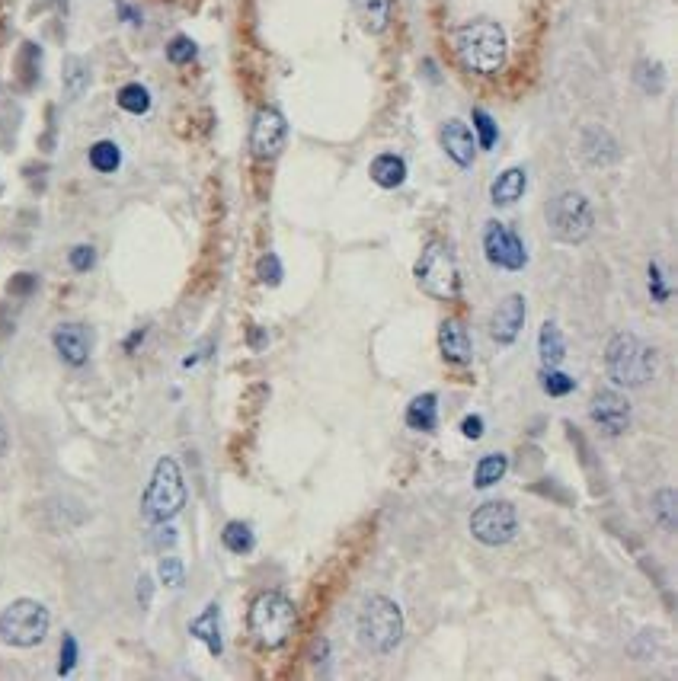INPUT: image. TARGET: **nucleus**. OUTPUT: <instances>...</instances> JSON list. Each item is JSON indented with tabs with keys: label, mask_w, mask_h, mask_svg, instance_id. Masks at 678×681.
Returning <instances> with one entry per match:
<instances>
[{
	"label": "nucleus",
	"mask_w": 678,
	"mask_h": 681,
	"mask_svg": "<svg viewBox=\"0 0 678 681\" xmlns=\"http://www.w3.org/2000/svg\"><path fill=\"white\" fill-rule=\"evenodd\" d=\"M455 52L458 61L471 74H496L503 71V64L509 58V39L506 29L493 20H474L458 29L455 36Z\"/></svg>",
	"instance_id": "f257e3e1"
},
{
	"label": "nucleus",
	"mask_w": 678,
	"mask_h": 681,
	"mask_svg": "<svg viewBox=\"0 0 678 681\" xmlns=\"http://www.w3.org/2000/svg\"><path fill=\"white\" fill-rule=\"evenodd\" d=\"M247 624L256 646H263V650H282L298 627V608L292 598L282 592H263L250 605Z\"/></svg>",
	"instance_id": "f03ea898"
},
{
	"label": "nucleus",
	"mask_w": 678,
	"mask_h": 681,
	"mask_svg": "<svg viewBox=\"0 0 678 681\" xmlns=\"http://www.w3.org/2000/svg\"><path fill=\"white\" fill-rule=\"evenodd\" d=\"M605 368L618 387H643L656 378V352L640 336L618 333L605 349Z\"/></svg>",
	"instance_id": "7ed1b4c3"
},
{
	"label": "nucleus",
	"mask_w": 678,
	"mask_h": 681,
	"mask_svg": "<svg viewBox=\"0 0 678 681\" xmlns=\"http://www.w3.org/2000/svg\"><path fill=\"white\" fill-rule=\"evenodd\" d=\"M186 506V480H183V470L173 458H160L154 464V474L148 490L141 496V515L144 522L151 525H164L170 522L173 515H180Z\"/></svg>",
	"instance_id": "20e7f679"
},
{
	"label": "nucleus",
	"mask_w": 678,
	"mask_h": 681,
	"mask_svg": "<svg viewBox=\"0 0 678 681\" xmlns=\"http://www.w3.org/2000/svg\"><path fill=\"white\" fill-rule=\"evenodd\" d=\"M359 640L371 653L387 656L394 653L403 640V611L394 598L371 595L359 611Z\"/></svg>",
	"instance_id": "39448f33"
},
{
	"label": "nucleus",
	"mask_w": 678,
	"mask_h": 681,
	"mask_svg": "<svg viewBox=\"0 0 678 681\" xmlns=\"http://www.w3.org/2000/svg\"><path fill=\"white\" fill-rule=\"evenodd\" d=\"M52 614L36 598H16L0 611V640L13 650H32L48 637Z\"/></svg>",
	"instance_id": "423d86ee"
},
{
	"label": "nucleus",
	"mask_w": 678,
	"mask_h": 681,
	"mask_svg": "<svg viewBox=\"0 0 678 681\" xmlns=\"http://www.w3.org/2000/svg\"><path fill=\"white\" fill-rule=\"evenodd\" d=\"M416 282L426 295L439 301L461 298V272L445 240H429L426 250L416 259Z\"/></svg>",
	"instance_id": "0eeeda50"
},
{
	"label": "nucleus",
	"mask_w": 678,
	"mask_h": 681,
	"mask_svg": "<svg viewBox=\"0 0 678 681\" xmlns=\"http://www.w3.org/2000/svg\"><path fill=\"white\" fill-rule=\"evenodd\" d=\"M547 227L560 243H586L595 231V212L592 202L583 192H560V196L547 205Z\"/></svg>",
	"instance_id": "6e6552de"
},
{
	"label": "nucleus",
	"mask_w": 678,
	"mask_h": 681,
	"mask_svg": "<svg viewBox=\"0 0 678 681\" xmlns=\"http://www.w3.org/2000/svg\"><path fill=\"white\" fill-rule=\"evenodd\" d=\"M515 531H519V512H515V506L506 499L483 502L471 515V534L487 547L509 544L515 538Z\"/></svg>",
	"instance_id": "1a4fd4ad"
},
{
	"label": "nucleus",
	"mask_w": 678,
	"mask_h": 681,
	"mask_svg": "<svg viewBox=\"0 0 678 681\" xmlns=\"http://www.w3.org/2000/svg\"><path fill=\"white\" fill-rule=\"evenodd\" d=\"M483 253H487L490 266L506 269V272H522L528 266V253L522 237L506 227L503 221H490L483 227Z\"/></svg>",
	"instance_id": "9d476101"
},
{
	"label": "nucleus",
	"mask_w": 678,
	"mask_h": 681,
	"mask_svg": "<svg viewBox=\"0 0 678 681\" xmlns=\"http://www.w3.org/2000/svg\"><path fill=\"white\" fill-rule=\"evenodd\" d=\"M288 122L276 106H263L250 125V154L256 160H276L285 148Z\"/></svg>",
	"instance_id": "9b49d317"
},
{
	"label": "nucleus",
	"mask_w": 678,
	"mask_h": 681,
	"mask_svg": "<svg viewBox=\"0 0 678 681\" xmlns=\"http://www.w3.org/2000/svg\"><path fill=\"white\" fill-rule=\"evenodd\" d=\"M589 416L605 435H611V439H618V435H624L627 429H631V403H627L624 394H618V391L595 394Z\"/></svg>",
	"instance_id": "f8f14e48"
},
{
	"label": "nucleus",
	"mask_w": 678,
	"mask_h": 681,
	"mask_svg": "<svg viewBox=\"0 0 678 681\" xmlns=\"http://www.w3.org/2000/svg\"><path fill=\"white\" fill-rule=\"evenodd\" d=\"M52 346L61 355V362H68L71 368H80L90 359L93 336L84 323H58L55 333H52Z\"/></svg>",
	"instance_id": "ddd939ff"
},
{
	"label": "nucleus",
	"mask_w": 678,
	"mask_h": 681,
	"mask_svg": "<svg viewBox=\"0 0 678 681\" xmlns=\"http://www.w3.org/2000/svg\"><path fill=\"white\" fill-rule=\"evenodd\" d=\"M525 327V298L522 295H509L499 301V307L493 311V320H490V333L499 346H512L515 339H519Z\"/></svg>",
	"instance_id": "4468645a"
},
{
	"label": "nucleus",
	"mask_w": 678,
	"mask_h": 681,
	"mask_svg": "<svg viewBox=\"0 0 678 681\" xmlns=\"http://www.w3.org/2000/svg\"><path fill=\"white\" fill-rule=\"evenodd\" d=\"M439 349H442V359L451 365H471L474 359V346H471V333L458 320V317H448L442 320L439 327Z\"/></svg>",
	"instance_id": "2eb2a0df"
},
{
	"label": "nucleus",
	"mask_w": 678,
	"mask_h": 681,
	"mask_svg": "<svg viewBox=\"0 0 678 681\" xmlns=\"http://www.w3.org/2000/svg\"><path fill=\"white\" fill-rule=\"evenodd\" d=\"M579 151H583L586 164L592 167H608V164H618L621 160V148L611 132H605L602 125H589L583 138H579Z\"/></svg>",
	"instance_id": "dca6fc26"
},
{
	"label": "nucleus",
	"mask_w": 678,
	"mask_h": 681,
	"mask_svg": "<svg viewBox=\"0 0 678 681\" xmlns=\"http://www.w3.org/2000/svg\"><path fill=\"white\" fill-rule=\"evenodd\" d=\"M439 141H442V151L455 160V164L461 170H467L474 164V154H477V141H474V132L467 128L464 122L458 119H451L442 125V132H439Z\"/></svg>",
	"instance_id": "f3484780"
},
{
	"label": "nucleus",
	"mask_w": 678,
	"mask_h": 681,
	"mask_svg": "<svg viewBox=\"0 0 678 681\" xmlns=\"http://www.w3.org/2000/svg\"><path fill=\"white\" fill-rule=\"evenodd\" d=\"M525 189H528V173L522 167H509L499 173L496 183L490 186V199L499 208H509L525 196Z\"/></svg>",
	"instance_id": "a211bd4d"
},
{
	"label": "nucleus",
	"mask_w": 678,
	"mask_h": 681,
	"mask_svg": "<svg viewBox=\"0 0 678 681\" xmlns=\"http://www.w3.org/2000/svg\"><path fill=\"white\" fill-rule=\"evenodd\" d=\"M352 4H355V16H359V23L368 36H381V32L391 26L394 0H352Z\"/></svg>",
	"instance_id": "6ab92c4d"
},
{
	"label": "nucleus",
	"mask_w": 678,
	"mask_h": 681,
	"mask_svg": "<svg viewBox=\"0 0 678 681\" xmlns=\"http://www.w3.org/2000/svg\"><path fill=\"white\" fill-rule=\"evenodd\" d=\"M189 634L196 640H202L212 656H221V650H224V643H221V608L208 605L199 618L189 624Z\"/></svg>",
	"instance_id": "aec40b11"
},
{
	"label": "nucleus",
	"mask_w": 678,
	"mask_h": 681,
	"mask_svg": "<svg viewBox=\"0 0 678 681\" xmlns=\"http://www.w3.org/2000/svg\"><path fill=\"white\" fill-rule=\"evenodd\" d=\"M368 173H371V180H375V186L397 189V186H403V180H407V160L400 154H378L371 160Z\"/></svg>",
	"instance_id": "412c9836"
},
{
	"label": "nucleus",
	"mask_w": 678,
	"mask_h": 681,
	"mask_svg": "<svg viewBox=\"0 0 678 681\" xmlns=\"http://www.w3.org/2000/svg\"><path fill=\"white\" fill-rule=\"evenodd\" d=\"M403 419H407V426L416 432H435V426H439V397L435 394L413 397Z\"/></svg>",
	"instance_id": "4be33fe9"
},
{
	"label": "nucleus",
	"mask_w": 678,
	"mask_h": 681,
	"mask_svg": "<svg viewBox=\"0 0 678 681\" xmlns=\"http://www.w3.org/2000/svg\"><path fill=\"white\" fill-rule=\"evenodd\" d=\"M538 352H541V362L544 365H560L567 359V339H563L560 327L554 320H547L541 333H538Z\"/></svg>",
	"instance_id": "5701e85b"
},
{
	"label": "nucleus",
	"mask_w": 678,
	"mask_h": 681,
	"mask_svg": "<svg viewBox=\"0 0 678 681\" xmlns=\"http://www.w3.org/2000/svg\"><path fill=\"white\" fill-rule=\"evenodd\" d=\"M506 470H509V458L506 454H487V458H480L477 470H474V486L477 490H490L493 483H499L506 477Z\"/></svg>",
	"instance_id": "b1692460"
},
{
	"label": "nucleus",
	"mask_w": 678,
	"mask_h": 681,
	"mask_svg": "<svg viewBox=\"0 0 678 681\" xmlns=\"http://www.w3.org/2000/svg\"><path fill=\"white\" fill-rule=\"evenodd\" d=\"M221 544L231 550V554H250V550L256 547V534L247 522H228L221 531Z\"/></svg>",
	"instance_id": "393cba45"
},
{
	"label": "nucleus",
	"mask_w": 678,
	"mask_h": 681,
	"mask_svg": "<svg viewBox=\"0 0 678 681\" xmlns=\"http://www.w3.org/2000/svg\"><path fill=\"white\" fill-rule=\"evenodd\" d=\"M87 160L96 173H116L122 167V151H119L116 141H96L87 154Z\"/></svg>",
	"instance_id": "a878e982"
},
{
	"label": "nucleus",
	"mask_w": 678,
	"mask_h": 681,
	"mask_svg": "<svg viewBox=\"0 0 678 681\" xmlns=\"http://www.w3.org/2000/svg\"><path fill=\"white\" fill-rule=\"evenodd\" d=\"M90 84V71L84 58H68L64 61V96L68 100H80V93Z\"/></svg>",
	"instance_id": "bb28decb"
},
{
	"label": "nucleus",
	"mask_w": 678,
	"mask_h": 681,
	"mask_svg": "<svg viewBox=\"0 0 678 681\" xmlns=\"http://www.w3.org/2000/svg\"><path fill=\"white\" fill-rule=\"evenodd\" d=\"M634 77H637V87L643 93H650V96H659V93L666 90V71H663V64H659V61H647V58H643L637 64Z\"/></svg>",
	"instance_id": "cd10ccee"
},
{
	"label": "nucleus",
	"mask_w": 678,
	"mask_h": 681,
	"mask_svg": "<svg viewBox=\"0 0 678 681\" xmlns=\"http://www.w3.org/2000/svg\"><path fill=\"white\" fill-rule=\"evenodd\" d=\"M116 103H119V109L132 112V116H144V112L151 109V93L141 84H125L116 96Z\"/></svg>",
	"instance_id": "c85d7f7f"
},
{
	"label": "nucleus",
	"mask_w": 678,
	"mask_h": 681,
	"mask_svg": "<svg viewBox=\"0 0 678 681\" xmlns=\"http://www.w3.org/2000/svg\"><path fill=\"white\" fill-rule=\"evenodd\" d=\"M474 141L480 144L483 151H493L496 148V138H499V128L493 122V116L487 109H474Z\"/></svg>",
	"instance_id": "c756f323"
},
{
	"label": "nucleus",
	"mask_w": 678,
	"mask_h": 681,
	"mask_svg": "<svg viewBox=\"0 0 678 681\" xmlns=\"http://www.w3.org/2000/svg\"><path fill=\"white\" fill-rule=\"evenodd\" d=\"M541 387L551 397H567V394H573L576 381L570 375H563V371H557V365H544V371H541Z\"/></svg>",
	"instance_id": "7c9ffc66"
},
{
	"label": "nucleus",
	"mask_w": 678,
	"mask_h": 681,
	"mask_svg": "<svg viewBox=\"0 0 678 681\" xmlns=\"http://www.w3.org/2000/svg\"><path fill=\"white\" fill-rule=\"evenodd\" d=\"M656 518H659V525H663L666 531H675L678 525V515H675V490H659L656 493Z\"/></svg>",
	"instance_id": "2f4dec72"
},
{
	"label": "nucleus",
	"mask_w": 678,
	"mask_h": 681,
	"mask_svg": "<svg viewBox=\"0 0 678 681\" xmlns=\"http://www.w3.org/2000/svg\"><path fill=\"white\" fill-rule=\"evenodd\" d=\"M157 576H160V582H164V586L180 589L183 582H186V566H183L180 557H164V560H160V566H157Z\"/></svg>",
	"instance_id": "473e14b6"
},
{
	"label": "nucleus",
	"mask_w": 678,
	"mask_h": 681,
	"mask_svg": "<svg viewBox=\"0 0 678 681\" xmlns=\"http://www.w3.org/2000/svg\"><path fill=\"white\" fill-rule=\"evenodd\" d=\"M196 52H199V48L189 36H173L167 42V61L170 64H189L192 58H196Z\"/></svg>",
	"instance_id": "72a5a7b5"
},
{
	"label": "nucleus",
	"mask_w": 678,
	"mask_h": 681,
	"mask_svg": "<svg viewBox=\"0 0 678 681\" xmlns=\"http://www.w3.org/2000/svg\"><path fill=\"white\" fill-rule=\"evenodd\" d=\"M647 285H650V295H653L656 304H666L669 301L672 288L666 285V275H663V269H659V263H650V269H647Z\"/></svg>",
	"instance_id": "f704fd0d"
},
{
	"label": "nucleus",
	"mask_w": 678,
	"mask_h": 681,
	"mask_svg": "<svg viewBox=\"0 0 678 681\" xmlns=\"http://www.w3.org/2000/svg\"><path fill=\"white\" fill-rule=\"evenodd\" d=\"M39 45H32V42H26L23 45V55H20V71L23 68H29L26 71V87H32V84H36V80H39Z\"/></svg>",
	"instance_id": "c9c22d12"
},
{
	"label": "nucleus",
	"mask_w": 678,
	"mask_h": 681,
	"mask_svg": "<svg viewBox=\"0 0 678 681\" xmlns=\"http://www.w3.org/2000/svg\"><path fill=\"white\" fill-rule=\"evenodd\" d=\"M77 666V640L74 634L61 637V659H58V675H71V669Z\"/></svg>",
	"instance_id": "e433bc0d"
},
{
	"label": "nucleus",
	"mask_w": 678,
	"mask_h": 681,
	"mask_svg": "<svg viewBox=\"0 0 678 681\" xmlns=\"http://www.w3.org/2000/svg\"><path fill=\"white\" fill-rule=\"evenodd\" d=\"M68 263H71L74 272H90V269L96 266V250L90 247V243H80V247L71 250Z\"/></svg>",
	"instance_id": "4c0bfd02"
},
{
	"label": "nucleus",
	"mask_w": 678,
	"mask_h": 681,
	"mask_svg": "<svg viewBox=\"0 0 678 681\" xmlns=\"http://www.w3.org/2000/svg\"><path fill=\"white\" fill-rule=\"evenodd\" d=\"M260 282L263 285H279L282 282V263L276 253H266L260 259Z\"/></svg>",
	"instance_id": "58836bf2"
},
{
	"label": "nucleus",
	"mask_w": 678,
	"mask_h": 681,
	"mask_svg": "<svg viewBox=\"0 0 678 681\" xmlns=\"http://www.w3.org/2000/svg\"><path fill=\"white\" fill-rule=\"evenodd\" d=\"M36 285H39L36 275H32V272H20V275H13V279H10L7 291H10V295H16V298H29L32 291H36Z\"/></svg>",
	"instance_id": "ea45409f"
},
{
	"label": "nucleus",
	"mask_w": 678,
	"mask_h": 681,
	"mask_svg": "<svg viewBox=\"0 0 678 681\" xmlns=\"http://www.w3.org/2000/svg\"><path fill=\"white\" fill-rule=\"evenodd\" d=\"M461 435H464V439L477 442L480 435H483V419H480V416H464V419H461Z\"/></svg>",
	"instance_id": "a19ab883"
},
{
	"label": "nucleus",
	"mask_w": 678,
	"mask_h": 681,
	"mask_svg": "<svg viewBox=\"0 0 678 681\" xmlns=\"http://www.w3.org/2000/svg\"><path fill=\"white\" fill-rule=\"evenodd\" d=\"M151 598H154V582H151V576H141L138 579V605L151 608Z\"/></svg>",
	"instance_id": "79ce46f5"
},
{
	"label": "nucleus",
	"mask_w": 678,
	"mask_h": 681,
	"mask_svg": "<svg viewBox=\"0 0 678 681\" xmlns=\"http://www.w3.org/2000/svg\"><path fill=\"white\" fill-rule=\"evenodd\" d=\"M144 336H148V330H144V327H141V330H135V333H132V336H128V339H125V343H122V349H125L128 355H132V352H135V349L141 346V339H144Z\"/></svg>",
	"instance_id": "37998d69"
},
{
	"label": "nucleus",
	"mask_w": 678,
	"mask_h": 681,
	"mask_svg": "<svg viewBox=\"0 0 678 681\" xmlns=\"http://www.w3.org/2000/svg\"><path fill=\"white\" fill-rule=\"evenodd\" d=\"M119 16H122L125 23H141V13H138V10H132L128 4H119Z\"/></svg>",
	"instance_id": "c03bdc74"
},
{
	"label": "nucleus",
	"mask_w": 678,
	"mask_h": 681,
	"mask_svg": "<svg viewBox=\"0 0 678 681\" xmlns=\"http://www.w3.org/2000/svg\"><path fill=\"white\" fill-rule=\"evenodd\" d=\"M7 451H10V432L4 426V419H0V458H4Z\"/></svg>",
	"instance_id": "a18cd8bd"
},
{
	"label": "nucleus",
	"mask_w": 678,
	"mask_h": 681,
	"mask_svg": "<svg viewBox=\"0 0 678 681\" xmlns=\"http://www.w3.org/2000/svg\"><path fill=\"white\" fill-rule=\"evenodd\" d=\"M250 346H253V349H263V346H266V333H263L260 327L250 330Z\"/></svg>",
	"instance_id": "49530a36"
}]
</instances>
